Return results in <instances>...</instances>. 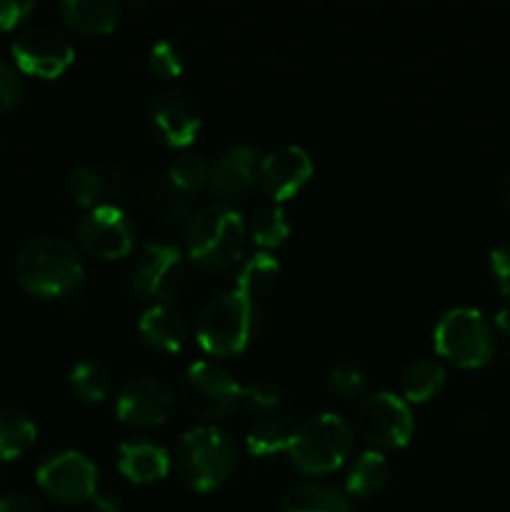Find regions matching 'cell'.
<instances>
[{
  "instance_id": "cell-28",
  "label": "cell",
  "mask_w": 510,
  "mask_h": 512,
  "mask_svg": "<svg viewBox=\"0 0 510 512\" xmlns=\"http://www.w3.org/2000/svg\"><path fill=\"white\" fill-rule=\"evenodd\" d=\"M210 178V165L208 160L200 153H193V150H185V153L175 155V160L168 168V180L170 188L180 190V193H195L203 185H208Z\"/></svg>"
},
{
  "instance_id": "cell-5",
  "label": "cell",
  "mask_w": 510,
  "mask_h": 512,
  "mask_svg": "<svg viewBox=\"0 0 510 512\" xmlns=\"http://www.w3.org/2000/svg\"><path fill=\"white\" fill-rule=\"evenodd\" d=\"M355 430L335 413H320L303 420L290 438L288 455L298 470L325 475L338 470L353 453Z\"/></svg>"
},
{
  "instance_id": "cell-6",
  "label": "cell",
  "mask_w": 510,
  "mask_h": 512,
  "mask_svg": "<svg viewBox=\"0 0 510 512\" xmlns=\"http://www.w3.org/2000/svg\"><path fill=\"white\" fill-rule=\"evenodd\" d=\"M435 353L458 368H483L498 350L495 325L478 308H453L433 330Z\"/></svg>"
},
{
  "instance_id": "cell-10",
  "label": "cell",
  "mask_w": 510,
  "mask_h": 512,
  "mask_svg": "<svg viewBox=\"0 0 510 512\" xmlns=\"http://www.w3.org/2000/svg\"><path fill=\"white\" fill-rule=\"evenodd\" d=\"M15 68L35 78H58L75 60V48L50 25H25L10 43Z\"/></svg>"
},
{
  "instance_id": "cell-32",
  "label": "cell",
  "mask_w": 510,
  "mask_h": 512,
  "mask_svg": "<svg viewBox=\"0 0 510 512\" xmlns=\"http://www.w3.org/2000/svg\"><path fill=\"white\" fill-rule=\"evenodd\" d=\"M240 408H243L250 418L273 413V410L283 408V405H280V390L275 388L273 383H268V380H253V383L243 385Z\"/></svg>"
},
{
  "instance_id": "cell-34",
  "label": "cell",
  "mask_w": 510,
  "mask_h": 512,
  "mask_svg": "<svg viewBox=\"0 0 510 512\" xmlns=\"http://www.w3.org/2000/svg\"><path fill=\"white\" fill-rule=\"evenodd\" d=\"M488 270L495 288H498L505 298H510V243H503L498 245V248L490 250Z\"/></svg>"
},
{
  "instance_id": "cell-31",
  "label": "cell",
  "mask_w": 510,
  "mask_h": 512,
  "mask_svg": "<svg viewBox=\"0 0 510 512\" xmlns=\"http://www.w3.org/2000/svg\"><path fill=\"white\" fill-rule=\"evenodd\" d=\"M148 68L163 80L178 78L185 68L183 48L170 38L155 40L148 50Z\"/></svg>"
},
{
  "instance_id": "cell-21",
  "label": "cell",
  "mask_w": 510,
  "mask_h": 512,
  "mask_svg": "<svg viewBox=\"0 0 510 512\" xmlns=\"http://www.w3.org/2000/svg\"><path fill=\"white\" fill-rule=\"evenodd\" d=\"M280 512H353V503L335 485L300 483L283 495Z\"/></svg>"
},
{
  "instance_id": "cell-24",
  "label": "cell",
  "mask_w": 510,
  "mask_h": 512,
  "mask_svg": "<svg viewBox=\"0 0 510 512\" xmlns=\"http://www.w3.org/2000/svg\"><path fill=\"white\" fill-rule=\"evenodd\" d=\"M38 438V425L25 410L0 408V460H15Z\"/></svg>"
},
{
  "instance_id": "cell-3",
  "label": "cell",
  "mask_w": 510,
  "mask_h": 512,
  "mask_svg": "<svg viewBox=\"0 0 510 512\" xmlns=\"http://www.w3.org/2000/svg\"><path fill=\"white\" fill-rule=\"evenodd\" d=\"M235 443L228 430L205 423L185 430L175 445V473L188 488L198 493L218 490L235 470Z\"/></svg>"
},
{
  "instance_id": "cell-37",
  "label": "cell",
  "mask_w": 510,
  "mask_h": 512,
  "mask_svg": "<svg viewBox=\"0 0 510 512\" xmlns=\"http://www.w3.org/2000/svg\"><path fill=\"white\" fill-rule=\"evenodd\" d=\"M93 512H123V500L115 493H98L90 500Z\"/></svg>"
},
{
  "instance_id": "cell-26",
  "label": "cell",
  "mask_w": 510,
  "mask_h": 512,
  "mask_svg": "<svg viewBox=\"0 0 510 512\" xmlns=\"http://www.w3.org/2000/svg\"><path fill=\"white\" fill-rule=\"evenodd\" d=\"M245 228H248L255 245L263 248L265 253H268L270 248H278V245L290 235L288 213H285L280 203L260 205V208L250 215V223L245 225Z\"/></svg>"
},
{
  "instance_id": "cell-2",
  "label": "cell",
  "mask_w": 510,
  "mask_h": 512,
  "mask_svg": "<svg viewBox=\"0 0 510 512\" xmlns=\"http://www.w3.org/2000/svg\"><path fill=\"white\" fill-rule=\"evenodd\" d=\"M245 220L233 205L208 203L195 210L185 228V248L190 260L205 270H228L240 263L245 250Z\"/></svg>"
},
{
  "instance_id": "cell-33",
  "label": "cell",
  "mask_w": 510,
  "mask_h": 512,
  "mask_svg": "<svg viewBox=\"0 0 510 512\" xmlns=\"http://www.w3.org/2000/svg\"><path fill=\"white\" fill-rule=\"evenodd\" d=\"M25 78L13 63L0 60V113H10L25 100Z\"/></svg>"
},
{
  "instance_id": "cell-35",
  "label": "cell",
  "mask_w": 510,
  "mask_h": 512,
  "mask_svg": "<svg viewBox=\"0 0 510 512\" xmlns=\"http://www.w3.org/2000/svg\"><path fill=\"white\" fill-rule=\"evenodd\" d=\"M30 0H0V30H13L33 13Z\"/></svg>"
},
{
  "instance_id": "cell-25",
  "label": "cell",
  "mask_w": 510,
  "mask_h": 512,
  "mask_svg": "<svg viewBox=\"0 0 510 512\" xmlns=\"http://www.w3.org/2000/svg\"><path fill=\"white\" fill-rule=\"evenodd\" d=\"M68 385L75 398H80L83 403H103L113 390V375L100 360L85 358L70 368Z\"/></svg>"
},
{
  "instance_id": "cell-7",
  "label": "cell",
  "mask_w": 510,
  "mask_h": 512,
  "mask_svg": "<svg viewBox=\"0 0 510 512\" xmlns=\"http://www.w3.org/2000/svg\"><path fill=\"white\" fill-rule=\"evenodd\" d=\"M353 430L370 445V450H400L415 433L410 403L390 390H373L355 403Z\"/></svg>"
},
{
  "instance_id": "cell-38",
  "label": "cell",
  "mask_w": 510,
  "mask_h": 512,
  "mask_svg": "<svg viewBox=\"0 0 510 512\" xmlns=\"http://www.w3.org/2000/svg\"><path fill=\"white\" fill-rule=\"evenodd\" d=\"M495 328L500 330L503 335H508L510 338V303H505L503 308L498 310V315H495Z\"/></svg>"
},
{
  "instance_id": "cell-39",
  "label": "cell",
  "mask_w": 510,
  "mask_h": 512,
  "mask_svg": "<svg viewBox=\"0 0 510 512\" xmlns=\"http://www.w3.org/2000/svg\"><path fill=\"white\" fill-rule=\"evenodd\" d=\"M505 210L510 213V183L505 185Z\"/></svg>"
},
{
  "instance_id": "cell-12",
  "label": "cell",
  "mask_w": 510,
  "mask_h": 512,
  "mask_svg": "<svg viewBox=\"0 0 510 512\" xmlns=\"http://www.w3.org/2000/svg\"><path fill=\"white\" fill-rule=\"evenodd\" d=\"M75 233H78L80 245L90 255L105 260L125 258L135 248V238H138V230H135L130 215L118 205L108 203L85 210Z\"/></svg>"
},
{
  "instance_id": "cell-1",
  "label": "cell",
  "mask_w": 510,
  "mask_h": 512,
  "mask_svg": "<svg viewBox=\"0 0 510 512\" xmlns=\"http://www.w3.org/2000/svg\"><path fill=\"white\" fill-rule=\"evenodd\" d=\"M15 278L20 288L38 298H60L83 283L85 265L80 250L63 235H35L15 255Z\"/></svg>"
},
{
  "instance_id": "cell-16",
  "label": "cell",
  "mask_w": 510,
  "mask_h": 512,
  "mask_svg": "<svg viewBox=\"0 0 510 512\" xmlns=\"http://www.w3.org/2000/svg\"><path fill=\"white\" fill-rule=\"evenodd\" d=\"M260 155L253 145L233 143L215 155L210 165L208 185L218 198H238L250 185L255 183L258 175Z\"/></svg>"
},
{
  "instance_id": "cell-29",
  "label": "cell",
  "mask_w": 510,
  "mask_h": 512,
  "mask_svg": "<svg viewBox=\"0 0 510 512\" xmlns=\"http://www.w3.org/2000/svg\"><path fill=\"white\" fill-rule=\"evenodd\" d=\"M65 190L75 205L90 210L100 205V198L105 193V180L100 170L90 168V165H75L65 175Z\"/></svg>"
},
{
  "instance_id": "cell-9",
  "label": "cell",
  "mask_w": 510,
  "mask_h": 512,
  "mask_svg": "<svg viewBox=\"0 0 510 512\" xmlns=\"http://www.w3.org/2000/svg\"><path fill=\"white\" fill-rule=\"evenodd\" d=\"M38 488L60 505H83L98 495V468L80 450H55L35 468Z\"/></svg>"
},
{
  "instance_id": "cell-4",
  "label": "cell",
  "mask_w": 510,
  "mask_h": 512,
  "mask_svg": "<svg viewBox=\"0 0 510 512\" xmlns=\"http://www.w3.org/2000/svg\"><path fill=\"white\" fill-rule=\"evenodd\" d=\"M260 310L253 298L238 288L220 290L203 303L195 323V338L205 353L215 358H230L248 348L258 330Z\"/></svg>"
},
{
  "instance_id": "cell-36",
  "label": "cell",
  "mask_w": 510,
  "mask_h": 512,
  "mask_svg": "<svg viewBox=\"0 0 510 512\" xmlns=\"http://www.w3.org/2000/svg\"><path fill=\"white\" fill-rule=\"evenodd\" d=\"M0 512H45V508L28 493H5L0 495Z\"/></svg>"
},
{
  "instance_id": "cell-15",
  "label": "cell",
  "mask_w": 510,
  "mask_h": 512,
  "mask_svg": "<svg viewBox=\"0 0 510 512\" xmlns=\"http://www.w3.org/2000/svg\"><path fill=\"white\" fill-rule=\"evenodd\" d=\"M313 175V160L300 145H278L260 158L255 183L273 203L288 200Z\"/></svg>"
},
{
  "instance_id": "cell-18",
  "label": "cell",
  "mask_w": 510,
  "mask_h": 512,
  "mask_svg": "<svg viewBox=\"0 0 510 512\" xmlns=\"http://www.w3.org/2000/svg\"><path fill=\"white\" fill-rule=\"evenodd\" d=\"M145 343L160 353H178L188 338V323L183 313L170 303H153L143 310L138 323Z\"/></svg>"
},
{
  "instance_id": "cell-27",
  "label": "cell",
  "mask_w": 510,
  "mask_h": 512,
  "mask_svg": "<svg viewBox=\"0 0 510 512\" xmlns=\"http://www.w3.org/2000/svg\"><path fill=\"white\" fill-rule=\"evenodd\" d=\"M278 275H280V265L278 260H275V255L260 250V253L250 255L248 260H243V265H240L238 270V285H235V288H238L240 293L248 295V298L255 300L258 295L268 293V290L278 283Z\"/></svg>"
},
{
  "instance_id": "cell-30",
  "label": "cell",
  "mask_w": 510,
  "mask_h": 512,
  "mask_svg": "<svg viewBox=\"0 0 510 512\" xmlns=\"http://www.w3.org/2000/svg\"><path fill=\"white\" fill-rule=\"evenodd\" d=\"M328 388L338 398L345 400H360L368 388V373L355 360H340L328 370Z\"/></svg>"
},
{
  "instance_id": "cell-11",
  "label": "cell",
  "mask_w": 510,
  "mask_h": 512,
  "mask_svg": "<svg viewBox=\"0 0 510 512\" xmlns=\"http://www.w3.org/2000/svg\"><path fill=\"white\" fill-rule=\"evenodd\" d=\"M185 278H188L185 255L170 243L145 245L130 270V285L135 293L155 300V303H168V300L178 298Z\"/></svg>"
},
{
  "instance_id": "cell-13",
  "label": "cell",
  "mask_w": 510,
  "mask_h": 512,
  "mask_svg": "<svg viewBox=\"0 0 510 512\" xmlns=\"http://www.w3.org/2000/svg\"><path fill=\"white\" fill-rule=\"evenodd\" d=\"M175 403L178 395L173 385L155 375H140L118 390L115 415L133 428H155L168 423L170 415L175 413Z\"/></svg>"
},
{
  "instance_id": "cell-8",
  "label": "cell",
  "mask_w": 510,
  "mask_h": 512,
  "mask_svg": "<svg viewBox=\"0 0 510 512\" xmlns=\"http://www.w3.org/2000/svg\"><path fill=\"white\" fill-rule=\"evenodd\" d=\"M243 385L228 368L213 360H195L178 383V398L200 420H218L240 408Z\"/></svg>"
},
{
  "instance_id": "cell-17",
  "label": "cell",
  "mask_w": 510,
  "mask_h": 512,
  "mask_svg": "<svg viewBox=\"0 0 510 512\" xmlns=\"http://www.w3.org/2000/svg\"><path fill=\"white\" fill-rule=\"evenodd\" d=\"M170 463L168 450L150 438H128L118 448V470L130 483H158L168 475Z\"/></svg>"
},
{
  "instance_id": "cell-19",
  "label": "cell",
  "mask_w": 510,
  "mask_h": 512,
  "mask_svg": "<svg viewBox=\"0 0 510 512\" xmlns=\"http://www.w3.org/2000/svg\"><path fill=\"white\" fill-rule=\"evenodd\" d=\"M58 13L80 35H105L123 18V5L113 0H63Z\"/></svg>"
},
{
  "instance_id": "cell-14",
  "label": "cell",
  "mask_w": 510,
  "mask_h": 512,
  "mask_svg": "<svg viewBox=\"0 0 510 512\" xmlns=\"http://www.w3.org/2000/svg\"><path fill=\"white\" fill-rule=\"evenodd\" d=\"M150 123L155 135L170 148H185L198 138L203 115L198 100L188 90L165 88L150 103Z\"/></svg>"
},
{
  "instance_id": "cell-20",
  "label": "cell",
  "mask_w": 510,
  "mask_h": 512,
  "mask_svg": "<svg viewBox=\"0 0 510 512\" xmlns=\"http://www.w3.org/2000/svg\"><path fill=\"white\" fill-rule=\"evenodd\" d=\"M295 433V425L290 415L283 408L273 410V413L255 415L248 425V435H245V445H248L250 455L258 458H270L283 450H288L290 438Z\"/></svg>"
},
{
  "instance_id": "cell-22",
  "label": "cell",
  "mask_w": 510,
  "mask_h": 512,
  "mask_svg": "<svg viewBox=\"0 0 510 512\" xmlns=\"http://www.w3.org/2000/svg\"><path fill=\"white\" fill-rule=\"evenodd\" d=\"M445 380H448L445 365L438 358L423 355V358L413 360L400 375L403 400L405 403H428V400L438 398L440 390L445 388Z\"/></svg>"
},
{
  "instance_id": "cell-23",
  "label": "cell",
  "mask_w": 510,
  "mask_h": 512,
  "mask_svg": "<svg viewBox=\"0 0 510 512\" xmlns=\"http://www.w3.org/2000/svg\"><path fill=\"white\" fill-rule=\"evenodd\" d=\"M390 480V463L378 450H365L350 463L345 490L350 498H375Z\"/></svg>"
}]
</instances>
